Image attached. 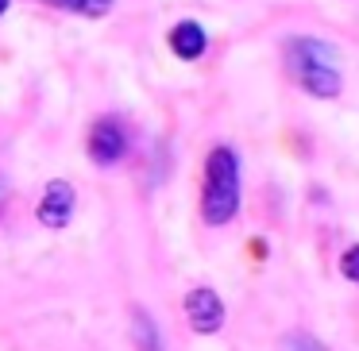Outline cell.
<instances>
[{
    "label": "cell",
    "instance_id": "cell-1",
    "mask_svg": "<svg viewBox=\"0 0 359 351\" xmlns=\"http://www.w3.org/2000/svg\"><path fill=\"white\" fill-rule=\"evenodd\" d=\"M240 209V163L232 147H212L205 163V189H201V216L205 224H228Z\"/></svg>",
    "mask_w": 359,
    "mask_h": 351
},
{
    "label": "cell",
    "instance_id": "cell-2",
    "mask_svg": "<svg viewBox=\"0 0 359 351\" xmlns=\"http://www.w3.org/2000/svg\"><path fill=\"white\" fill-rule=\"evenodd\" d=\"M290 74L297 78V85L313 97H336L340 93V70H336V50L320 39H290L286 47Z\"/></svg>",
    "mask_w": 359,
    "mask_h": 351
},
{
    "label": "cell",
    "instance_id": "cell-3",
    "mask_svg": "<svg viewBox=\"0 0 359 351\" xmlns=\"http://www.w3.org/2000/svg\"><path fill=\"white\" fill-rule=\"evenodd\" d=\"M128 151V135L124 128L116 124V120H97L93 132H89V158H93L97 166H112L120 163Z\"/></svg>",
    "mask_w": 359,
    "mask_h": 351
},
{
    "label": "cell",
    "instance_id": "cell-4",
    "mask_svg": "<svg viewBox=\"0 0 359 351\" xmlns=\"http://www.w3.org/2000/svg\"><path fill=\"white\" fill-rule=\"evenodd\" d=\"M186 317H189V324H194V332L212 336V332H220V324H224V301H220L212 289H189Z\"/></svg>",
    "mask_w": 359,
    "mask_h": 351
},
{
    "label": "cell",
    "instance_id": "cell-5",
    "mask_svg": "<svg viewBox=\"0 0 359 351\" xmlns=\"http://www.w3.org/2000/svg\"><path fill=\"white\" fill-rule=\"evenodd\" d=\"M70 216H74V186L62 178H55L47 186V193H43V201H39V220L47 228H66Z\"/></svg>",
    "mask_w": 359,
    "mask_h": 351
},
{
    "label": "cell",
    "instance_id": "cell-6",
    "mask_svg": "<svg viewBox=\"0 0 359 351\" xmlns=\"http://www.w3.org/2000/svg\"><path fill=\"white\" fill-rule=\"evenodd\" d=\"M170 47H174V55L178 58H197V55H205V32L194 24V20H186V24H178L170 32Z\"/></svg>",
    "mask_w": 359,
    "mask_h": 351
},
{
    "label": "cell",
    "instance_id": "cell-7",
    "mask_svg": "<svg viewBox=\"0 0 359 351\" xmlns=\"http://www.w3.org/2000/svg\"><path fill=\"white\" fill-rule=\"evenodd\" d=\"M55 8H66V12H78V16H89V20H101L104 12L112 8V0H47Z\"/></svg>",
    "mask_w": 359,
    "mask_h": 351
},
{
    "label": "cell",
    "instance_id": "cell-8",
    "mask_svg": "<svg viewBox=\"0 0 359 351\" xmlns=\"http://www.w3.org/2000/svg\"><path fill=\"white\" fill-rule=\"evenodd\" d=\"M135 343H140V351H163L155 320H151L143 309H135Z\"/></svg>",
    "mask_w": 359,
    "mask_h": 351
},
{
    "label": "cell",
    "instance_id": "cell-9",
    "mask_svg": "<svg viewBox=\"0 0 359 351\" xmlns=\"http://www.w3.org/2000/svg\"><path fill=\"white\" fill-rule=\"evenodd\" d=\"M278 351H328V347L320 340H313V336H305V332H294V336H286V340H282Z\"/></svg>",
    "mask_w": 359,
    "mask_h": 351
},
{
    "label": "cell",
    "instance_id": "cell-10",
    "mask_svg": "<svg viewBox=\"0 0 359 351\" xmlns=\"http://www.w3.org/2000/svg\"><path fill=\"white\" fill-rule=\"evenodd\" d=\"M340 270H344V278L359 282V243H355V247H348V251H344V259H340Z\"/></svg>",
    "mask_w": 359,
    "mask_h": 351
},
{
    "label": "cell",
    "instance_id": "cell-11",
    "mask_svg": "<svg viewBox=\"0 0 359 351\" xmlns=\"http://www.w3.org/2000/svg\"><path fill=\"white\" fill-rule=\"evenodd\" d=\"M4 197H8V186H4V181H0V205H4Z\"/></svg>",
    "mask_w": 359,
    "mask_h": 351
},
{
    "label": "cell",
    "instance_id": "cell-12",
    "mask_svg": "<svg viewBox=\"0 0 359 351\" xmlns=\"http://www.w3.org/2000/svg\"><path fill=\"white\" fill-rule=\"evenodd\" d=\"M4 8H8V0H0V16H4Z\"/></svg>",
    "mask_w": 359,
    "mask_h": 351
}]
</instances>
